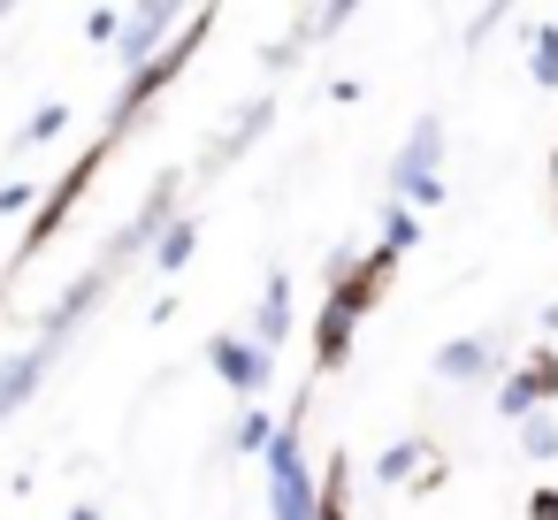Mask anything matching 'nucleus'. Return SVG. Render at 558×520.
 Here are the masks:
<instances>
[{"label": "nucleus", "instance_id": "7ed1b4c3", "mask_svg": "<svg viewBox=\"0 0 558 520\" xmlns=\"http://www.w3.org/2000/svg\"><path fill=\"white\" fill-rule=\"evenodd\" d=\"M108 146H116V138H100V146H93V154H85V161H77V169H70V177H62V184L47 192V199H39V215H32V238H24V261H32V253H39V245H47V238H54V230L70 222V207H77V199L93 192V177H100Z\"/></svg>", "mask_w": 558, "mask_h": 520}, {"label": "nucleus", "instance_id": "4468645a", "mask_svg": "<svg viewBox=\"0 0 558 520\" xmlns=\"http://www.w3.org/2000/svg\"><path fill=\"white\" fill-rule=\"evenodd\" d=\"M520 451H527V459H558V428H550L543 413H535V421H520Z\"/></svg>", "mask_w": 558, "mask_h": 520}, {"label": "nucleus", "instance_id": "f257e3e1", "mask_svg": "<svg viewBox=\"0 0 558 520\" xmlns=\"http://www.w3.org/2000/svg\"><path fill=\"white\" fill-rule=\"evenodd\" d=\"M268 505H276V520H314L322 512V482L299 459V421H283L276 444H268Z\"/></svg>", "mask_w": 558, "mask_h": 520}, {"label": "nucleus", "instance_id": "f3484780", "mask_svg": "<svg viewBox=\"0 0 558 520\" xmlns=\"http://www.w3.org/2000/svg\"><path fill=\"white\" fill-rule=\"evenodd\" d=\"M62 123H70L62 108H39V116H32V131H24V146H39V138H62Z\"/></svg>", "mask_w": 558, "mask_h": 520}, {"label": "nucleus", "instance_id": "f03ea898", "mask_svg": "<svg viewBox=\"0 0 558 520\" xmlns=\"http://www.w3.org/2000/svg\"><path fill=\"white\" fill-rule=\"evenodd\" d=\"M199 39H207V16H192V32H184L169 55H154V62H138V70H131V85H123V100H116L108 138H123V131H131V116H138V108H146L161 85H177V77H184V62H192V47H199Z\"/></svg>", "mask_w": 558, "mask_h": 520}, {"label": "nucleus", "instance_id": "2eb2a0df", "mask_svg": "<svg viewBox=\"0 0 558 520\" xmlns=\"http://www.w3.org/2000/svg\"><path fill=\"white\" fill-rule=\"evenodd\" d=\"M535 85H558V32H535V55H527Z\"/></svg>", "mask_w": 558, "mask_h": 520}, {"label": "nucleus", "instance_id": "f8f14e48", "mask_svg": "<svg viewBox=\"0 0 558 520\" xmlns=\"http://www.w3.org/2000/svg\"><path fill=\"white\" fill-rule=\"evenodd\" d=\"M421 459H428V444H390V451L375 459V474H383V482H405V474H413Z\"/></svg>", "mask_w": 558, "mask_h": 520}, {"label": "nucleus", "instance_id": "6e6552de", "mask_svg": "<svg viewBox=\"0 0 558 520\" xmlns=\"http://www.w3.org/2000/svg\"><path fill=\"white\" fill-rule=\"evenodd\" d=\"M47 360H54V352L39 344V352H16L9 367H0V421H9V413H16V406H24V398L39 390V375H47Z\"/></svg>", "mask_w": 558, "mask_h": 520}, {"label": "nucleus", "instance_id": "ddd939ff", "mask_svg": "<svg viewBox=\"0 0 558 520\" xmlns=\"http://www.w3.org/2000/svg\"><path fill=\"white\" fill-rule=\"evenodd\" d=\"M161 32H169V9H146V16L131 24V55H123V62H138V55H154V39H161Z\"/></svg>", "mask_w": 558, "mask_h": 520}, {"label": "nucleus", "instance_id": "9b49d317", "mask_svg": "<svg viewBox=\"0 0 558 520\" xmlns=\"http://www.w3.org/2000/svg\"><path fill=\"white\" fill-rule=\"evenodd\" d=\"M192 245H199V238H192V222H169V230H161V245H154V261H161V268H184V261H192Z\"/></svg>", "mask_w": 558, "mask_h": 520}, {"label": "nucleus", "instance_id": "1a4fd4ad", "mask_svg": "<svg viewBox=\"0 0 558 520\" xmlns=\"http://www.w3.org/2000/svg\"><path fill=\"white\" fill-rule=\"evenodd\" d=\"M291 337V276H268V299H260V352Z\"/></svg>", "mask_w": 558, "mask_h": 520}, {"label": "nucleus", "instance_id": "9d476101", "mask_svg": "<svg viewBox=\"0 0 558 520\" xmlns=\"http://www.w3.org/2000/svg\"><path fill=\"white\" fill-rule=\"evenodd\" d=\"M314 520H352V459L337 451L329 459V474H322V512Z\"/></svg>", "mask_w": 558, "mask_h": 520}, {"label": "nucleus", "instance_id": "a211bd4d", "mask_svg": "<svg viewBox=\"0 0 558 520\" xmlns=\"http://www.w3.org/2000/svg\"><path fill=\"white\" fill-rule=\"evenodd\" d=\"M527 520H558V489H535L527 497Z\"/></svg>", "mask_w": 558, "mask_h": 520}, {"label": "nucleus", "instance_id": "20e7f679", "mask_svg": "<svg viewBox=\"0 0 558 520\" xmlns=\"http://www.w3.org/2000/svg\"><path fill=\"white\" fill-rule=\"evenodd\" d=\"M436 154H444V123H436V116H421V131H413V138H405V154H398V192H405V199H421V207L444 192V184H436Z\"/></svg>", "mask_w": 558, "mask_h": 520}, {"label": "nucleus", "instance_id": "dca6fc26", "mask_svg": "<svg viewBox=\"0 0 558 520\" xmlns=\"http://www.w3.org/2000/svg\"><path fill=\"white\" fill-rule=\"evenodd\" d=\"M268 444H276V421L268 413H245L238 421V451H268Z\"/></svg>", "mask_w": 558, "mask_h": 520}, {"label": "nucleus", "instance_id": "39448f33", "mask_svg": "<svg viewBox=\"0 0 558 520\" xmlns=\"http://www.w3.org/2000/svg\"><path fill=\"white\" fill-rule=\"evenodd\" d=\"M543 398H558V352H527V360H520V375L497 390V413L535 421V406H543Z\"/></svg>", "mask_w": 558, "mask_h": 520}, {"label": "nucleus", "instance_id": "0eeeda50", "mask_svg": "<svg viewBox=\"0 0 558 520\" xmlns=\"http://www.w3.org/2000/svg\"><path fill=\"white\" fill-rule=\"evenodd\" d=\"M489 367H497V337H451L444 360H436V375H451V383H474Z\"/></svg>", "mask_w": 558, "mask_h": 520}, {"label": "nucleus", "instance_id": "423d86ee", "mask_svg": "<svg viewBox=\"0 0 558 520\" xmlns=\"http://www.w3.org/2000/svg\"><path fill=\"white\" fill-rule=\"evenodd\" d=\"M207 360H215V375H222L230 390H260V383H268V352L245 344V337H215Z\"/></svg>", "mask_w": 558, "mask_h": 520}]
</instances>
